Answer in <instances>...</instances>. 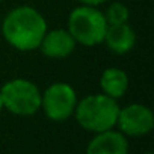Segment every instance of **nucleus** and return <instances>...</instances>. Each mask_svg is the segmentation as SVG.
I'll use <instances>...</instances> for the list:
<instances>
[{"label":"nucleus","mask_w":154,"mask_h":154,"mask_svg":"<svg viewBox=\"0 0 154 154\" xmlns=\"http://www.w3.org/2000/svg\"><path fill=\"white\" fill-rule=\"evenodd\" d=\"M41 51L51 59H63L69 56L75 48V39L65 29H54L45 32L39 47Z\"/></svg>","instance_id":"7"},{"label":"nucleus","mask_w":154,"mask_h":154,"mask_svg":"<svg viewBox=\"0 0 154 154\" xmlns=\"http://www.w3.org/2000/svg\"><path fill=\"white\" fill-rule=\"evenodd\" d=\"M75 104H77L75 91L63 82L50 85L45 89V92L41 94V107L45 116L51 121L62 122L68 119L74 113Z\"/></svg>","instance_id":"5"},{"label":"nucleus","mask_w":154,"mask_h":154,"mask_svg":"<svg viewBox=\"0 0 154 154\" xmlns=\"http://www.w3.org/2000/svg\"><path fill=\"white\" fill-rule=\"evenodd\" d=\"M107 30V21L101 11L94 6H79L68 17V32L72 35L75 42L86 47L101 44Z\"/></svg>","instance_id":"3"},{"label":"nucleus","mask_w":154,"mask_h":154,"mask_svg":"<svg viewBox=\"0 0 154 154\" xmlns=\"http://www.w3.org/2000/svg\"><path fill=\"white\" fill-rule=\"evenodd\" d=\"M116 124L122 134L127 136H143L154 127L152 112L143 104H128L119 109Z\"/></svg>","instance_id":"6"},{"label":"nucleus","mask_w":154,"mask_h":154,"mask_svg":"<svg viewBox=\"0 0 154 154\" xmlns=\"http://www.w3.org/2000/svg\"><path fill=\"white\" fill-rule=\"evenodd\" d=\"M104 41L109 50H112L116 54H124L134 47L136 35H134V30L127 23L112 24V26H107Z\"/></svg>","instance_id":"9"},{"label":"nucleus","mask_w":154,"mask_h":154,"mask_svg":"<svg viewBox=\"0 0 154 154\" xmlns=\"http://www.w3.org/2000/svg\"><path fill=\"white\" fill-rule=\"evenodd\" d=\"M128 142L121 131L106 130L97 133V136L89 142L86 154H127Z\"/></svg>","instance_id":"8"},{"label":"nucleus","mask_w":154,"mask_h":154,"mask_svg":"<svg viewBox=\"0 0 154 154\" xmlns=\"http://www.w3.org/2000/svg\"><path fill=\"white\" fill-rule=\"evenodd\" d=\"M45 32V18L32 6L14 8L6 14L2 24L5 39L20 51H32L38 48Z\"/></svg>","instance_id":"1"},{"label":"nucleus","mask_w":154,"mask_h":154,"mask_svg":"<svg viewBox=\"0 0 154 154\" xmlns=\"http://www.w3.org/2000/svg\"><path fill=\"white\" fill-rule=\"evenodd\" d=\"M79 2H82V3H85V5H88V6H97V5L104 3L106 0H79Z\"/></svg>","instance_id":"12"},{"label":"nucleus","mask_w":154,"mask_h":154,"mask_svg":"<svg viewBox=\"0 0 154 154\" xmlns=\"http://www.w3.org/2000/svg\"><path fill=\"white\" fill-rule=\"evenodd\" d=\"M106 21H107V26H112V24H122V23H127L128 21V17H130V12H128V8L119 2H115L109 6L107 12H106Z\"/></svg>","instance_id":"11"},{"label":"nucleus","mask_w":154,"mask_h":154,"mask_svg":"<svg viewBox=\"0 0 154 154\" xmlns=\"http://www.w3.org/2000/svg\"><path fill=\"white\" fill-rule=\"evenodd\" d=\"M3 109V100H2V94H0V112Z\"/></svg>","instance_id":"13"},{"label":"nucleus","mask_w":154,"mask_h":154,"mask_svg":"<svg viewBox=\"0 0 154 154\" xmlns=\"http://www.w3.org/2000/svg\"><path fill=\"white\" fill-rule=\"evenodd\" d=\"M3 107L14 115L29 116L41 107V92L35 83L26 79H14L0 89Z\"/></svg>","instance_id":"4"},{"label":"nucleus","mask_w":154,"mask_h":154,"mask_svg":"<svg viewBox=\"0 0 154 154\" xmlns=\"http://www.w3.org/2000/svg\"><path fill=\"white\" fill-rule=\"evenodd\" d=\"M75 119L88 131H106L116 125L119 106L115 98L104 94H94L85 97L75 104Z\"/></svg>","instance_id":"2"},{"label":"nucleus","mask_w":154,"mask_h":154,"mask_svg":"<svg viewBox=\"0 0 154 154\" xmlns=\"http://www.w3.org/2000/svg\"><path fill=\"white\" fill-rule=\"evenodd\" d=\"M100 86L104 95L110 98H121L128 89V77L119 68H107L103 71Z\"/></svg>","instance_id":"10"}]
</instances>
